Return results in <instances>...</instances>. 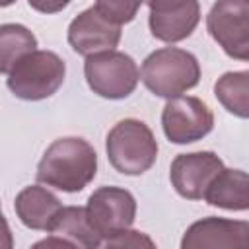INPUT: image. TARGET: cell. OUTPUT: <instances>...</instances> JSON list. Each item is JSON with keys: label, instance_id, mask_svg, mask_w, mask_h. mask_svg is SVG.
Instances as JSON below:
<instances>
[{"label": "cell", "instance_id": "6da1fadb", "mask_svg": "<svg viewBox=\"0 0 249 249\" xmlns=\"http://www.w3.org/2000/svg\"><path fill=\"white\" fill-rule=\"evenodd\" d=\"M97 173V154L93 146L78 136L56 138L37 165V181L64 191H84Z\"/></svg>", "mask_w": 249, "mask_h": 249}, {"label": "cell", "instance_id": "7a4b0ae2", "mask_svg": "<svg viewBox=\"0 0 249 249\" xmlns=\"http://www.w3.org/2000/svg\"><path fill=\"white\" fill-rule=\"evenodd\" d=\"M140 80L154 95L171 99L198 84L200 64L196 56L185 49L163 47L144 58Z\"/></svg>", "mask_w": 249, "mask_h": 249}, {"label": "cell", "instance_id": "3957f363", "mask_svg": "<svg viewBox=\"0 0 249 249\" xmlns=\"http://www.w3.org/2000/svg\"><path fill=\"white\" fill-rule=\"evenodd\" d=\"M105 152L119 173L142 175L156 163L158 140L144 121L123 119L107 132Z\"/></svg>", "mask_w": 249, "mask_h": 249}, {"label": "cell", "instance_id": "277c9868", "mask_svg": "<svg viewBox=\"0 0 249 249\" xmlns=\"http://www.w3.org/2000/svg\"><path fill=\"white\" fill-rule=\"evenodd\" d=\"M66 76L64 60L53 51H31L6 74V86L23 101H41L56 93Z\"/></svg>", "mask_w": 249, "mask_h": 249}, {"label": "cell", "instance_id": "5b68a950", "mask_svg": "<svg viewBox=\"0 0 249 249\" xmlns=\"http://www.w3.org/2000/svg\"><path fill=\"white\" fill-rule=\"evenodd\" d=\"M84 76L89 89L99 97L124 99L136 89L140 70L130 54L109 49L86 56Z\"/></svg>", "mask_w": 249, "mask_h": 249}, {"label": "cell", "instance_id": "8992f818", "mask_svg": "<svg viewBox=\"0 0 249 249\" xmlns=\"http://www.w3.org/2000/svg\"><path fill=\"white\" fill-rule=\"evenodd\" d=\"M206 29L230 58L249 62V0H216Z\"/></svg>", "mask_w": 249, "mask_h": 249}, {"label": "cell", "instance_id": "52a82bcc", "mask_svg": "<svg viewBox=\"0 0 249 249\" xmlns=\"http://www.w3.org/2000/svg\"><path fill=\"white\" fill-rule=\"evenodd\" d=\"M161 128L169 142L191 144L212 132L214 113L202 99L195 95H177L167 99L163 105Z\"/></svg>", "mask_w": 249, "mask_h": 249}, {"label": "cell", "instance_id": "ba28073f", "mask_svg": "<svg viewBox=\"0 0 249 249\" xmlns=\"http://www.w3.org/2000/svg\"><path fill=\"white\" fill-rule=\"evenodd\" d=\"M86 212L93 230L101 235L103 243L123 230H128L136 218V198L130 191L121 187L95 189L86 204Z\"/></svg>", "mask_w": 249, "mask_h": 249}, {"label": "cell", "instance_id": "9c48e42d", "mask_svg": "<svg viewBox=\"0 0 249 249\" xmlns=\"http://www.w3.org/2000/svg\"><path fill=\"white\" fill-rule=\"evenodd\" d=\"M152 35L163 43H179L193 35L200 21L198 0H146Z\"/></svg>", "mask_w": 249, "mask_h": 249}, {"label": "cell", "instance_id": "30bf717a", "mask_svg": "<svg viewBox=\"0 0 249 249\" xmlns=\"http://www.w3.org/2000/svg\"><path fill=\"white\" fill-rule=\"evenodd\" d=\"M224 169V161L210 150L179 154L171 161L169 181L179 196L200 200L210 181Z\"/></svg>", "mask_w": 249, "mask_h": 249}, {"label": "cell", "instance_id": "8fae6325", "mask_svg": "<svg viewBox=\"0 0 249 249\" xmlns=\"http://www.w3.org/2000/svg\"><path fill=\"white\" fill-rule=\"evenodd\" d=\"M119 41L121 25L107 19L95 6L80 12L68 25V43L82 56L115 49Z\"/></svg>", "mask_w": 249, "mask_h": 249}, {"label": "cell", "instance_id": "7c38bea8", "mask_svg": "<svg viewBox=\"0 0 249 249\" xmlns=\"http://www.w3.org/2000/svg\"><path fill=\"white\" fill-rule=\"evenodd\" d=\"M228 247L249 249V222L208 216L187 228L181 239V249Z\"/></svg>", "mask_w": 249, "mask_h": 249}, {"label": "cell", "instance_id": "4fadbf2b", "mask_svg": "<svg viewBox=\"0 0 249 249\" xmlns=\"http://www.w3.org/2000/svg\"><path fill=\"white\" fill-rule=\"evenodd\" d=\"M51 237L37 241L35 247H101L103 239L89 224L86 206H62L51 230Z\"/></svg>", "mask_w": 249, "mask_h": 249}, {"label": "cell", "instance_id": "5bb4252c", "mask_svg": "<svg viewBox=\"0 0 249 249\" xmlns=\"http://www.w3.org/2000/svg\"><path fill=\"white\" fill-rule=\"evenodd\" d=\"M14 210L25 228L49 231L56 214L62 210V202L49 189L27 185L16 195Z\"/></svg>", "mask_w": 249, "mask_h": 249}, {"label": "cell", "instance_id": "9a60e30c", "mask_svg": "<svg viewBox=\"0 0 249 249\" xmlns=\"http://www.w3.org/2000/svg\"><path fill=\"white\" fill-rule=\"evenodd\" d=\"M210 206L224 210H249V173L224 167L206 187L202 196Z\"/></svg>", "mask_w": 249, "mask_h": 249}, {"label": "cell", "instance_id": "2e32d148", "mask_svg": "<svg viewBox=\"0 0 249 249\" xmlns=\"http://www.w3.org/2000/svg\"><path fill=\"white\" fill-rule=\"evenodd\" d=\"M214 95L228 113L249 119V70L222 74L214 84Z\"/></svg>", "mask_w": 249, "mask_h": 249}, {"label": "cell", "instance_id": "e0dca14e", "mask_svg": "<svg viewBox=\"0 0 249 249\" xmlns=\"http://www.w3.org/2000/svg\"><path fill=\"white\" fill-rule=\"evenodd\" d=\"M37 49L35 35L21 23H4L0 27V70L8 74L10 68L27 53Z\"/></svg>", "mask_w": 249, "mask_h": 249}, {"label": "cell", "instance_id": "ac0fdd59", "mask_svg": "<svg viewBox=\"0 0 249 249\" xmlns=\"http://www.w3.org/2000/svg\"><path fill=\"white\" fill-rule=\"evenodd\" d=\"M146 0H95V8L113 23H128L136 18Z\"/></svg>", "mask_w": 249, "mask_h": 249}, {"label": "cell", "instance_id": "d6986e66", "mask_svg": "<svg viewBox=\"0 0 249 249\" xmlns=\"http://www.w3.org/2000/svg\"><path fill=\"white\" fill-rule=\"evenodd\" d=\"M105 247H156V243L144 233V231H136V230H123L117 235L109 237L105 243Z\"/></svg>", "mask_w": 249, "mask_h": 249}, {"label": "cell", "instance_id": "ffe728a7", "mask_svg": "<svg viewBox=\"0 0 249 249\" xmlns=\"http://www.w3.org/2000/svg\"><path fill=\"white\" fill-rule=\"evenodd\" d=\"M72 0H27V4L39 14H56L62 12Z\"/></svg>", "mask_w": 249, "mask_h": 249}, {"label": "cell", "instance_id": "44dd1931", "mask_svg": "<svg viewBox=\"0 0 249 249\" xmlns=\"http://www.w3.org/2000/svg\"><path fill=\"white\" fill-rule=\"evenodd\" d=\"M16 0H0V6L2 8H6V6H10V4H14Z\"/></svg>", "mask_w": 249, "mask_h": 249}]
</instances>
